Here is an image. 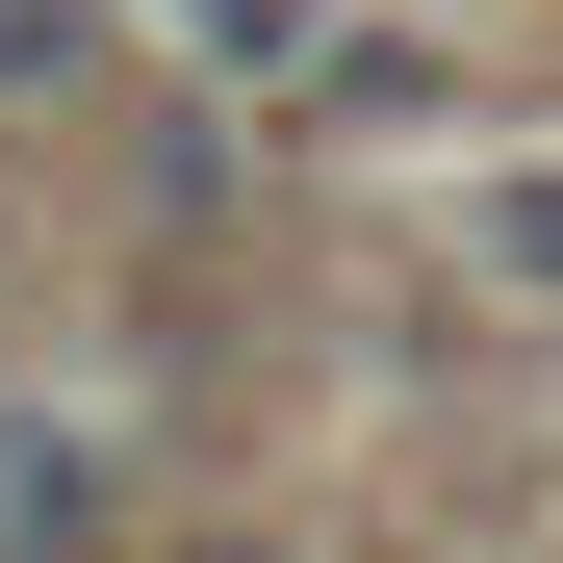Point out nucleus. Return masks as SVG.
<instances>
[{
    "label": "nucleus",
    "instance_id": "obj_1",
    "mask_svg": "<svg viewBox=\"0 0 563 563\" xmlns=\"http://www.w3.org/2000/svg\"><path fill=\"white\" fill-rule=\"evenodd\" d=\"M154 26L206 52V77H308V0H154Z\"/></svg>",
    "mask_w": 563,
    "mask_h": 563
},
{
    "label": "nucleus",
    "instance_id": "obj_4",
    "mask_svg": "<svg viewBox=\"0 0 563 563\" xmlns=\"http://www.w3.org/2000/svg\"><path fill=\"white\" fill-rule=\"evenodd\" d=\"M179 563H256V538H179Z\"/></svg>",
    "mask_w": 563,
    "mask_h": 563
},
{
    "label": "nucleus",
    "instance_id": "obj_2",
    "mask_svg": "<svg viewBox=\"0 0 563 563\" xmlns=\"http://www.w3.org/2000/svg\"><path fill=\"white\" fill-rule=\"evenodd\" d=\"M103 52V0H0V103H26V77H77Z\"/></svg>",
    "mask_w": 563,
    "mask_h": 563
},
{
    "label": "nucleus",
    "instance_id": "obj_3",
    "mask_svg": "<svg viewBox=\"0 0 563 563\" xmlns=\"http://www.w3.org/2000/svg\"><path fill=\"white\" fill-rule=\"evenodd\" d=\"M385 26H435V52H461V26H538V0H385Z\"/></svg>",
    "mask_w": 563,
    "mask_h": 563
}]
</instances>
